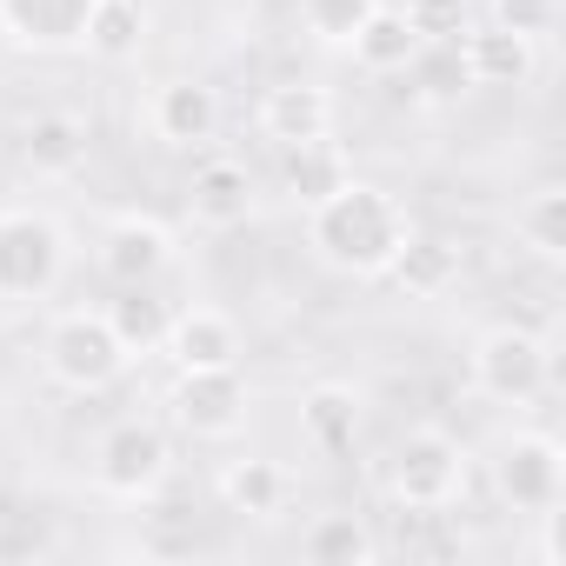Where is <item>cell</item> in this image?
I'll list each match as a JSON object with an SVG mask.
<instances>
[{
  "instance_id": "6da1fadb",
  "label": "cell",
  "mask_w": 566,
  "mask_h": 566,
  "mask_svg": "<svg viewBox=\"0 0 566 566\" xmlns=\"http://www.w3.org/2000/svg\"><path fill=\"white\" fill-rule=\"evenodd\" d=\"M413 240V213L374 187V180H340L327 200L307 207V247L334 266V273H354V280H387V266L400 260V247Z\"/></svg>"
},
{
  "instance_id": "7a4b0ae2",
  "label": "cell",
  "mask_w": 566,
  "mask_h": 566,
  "mask_svg": "<svg viewBox=\"0 0 566 566\" xmlns=\"http://www.w3.org/2000/svg\"><path fill=\"white\" fill-rule=\"evenodd\" d=\"M74 266V240L41 207H0V307L54 301V287Z\"/></svg>"
},
{
  "instance_id": "3957f363",
  "label": "cell",
  "mask_w": 566,
  "mask_h": 566,
  "mask_svg": "<svg viewBox=\"0 0 566 566\" xmlns=\"http://www.w3.org/2000/svg\"><path fill=\"white\" fill-rule=\"evenodd\" d=\"M41 367L67 394H107L127 374V347L107 327V307H67L41 340Z\"/></svg>"
},
{
  "instance_id": "277c9868",
  "label": "cell",
  "mask_w": 566,
  "mask_h": 566,
  "mask_svg": "<svg viewBox=\"0 0 566 566\" xmlns=\"http://www.w3.org/2000/svg\"><path fill=\"white\" fill-rule=\"evenodd\" d=\"M473 480V453L447 433V427H413L394 453H387V493L407 513H440L467 493Z\"/></svg>"
},
{
  "instance_id": "5b68a950",
  "label": "cell",
  "mask_w": 566,
  "mask_h": 566,
  "mask_svg": "<svg viewBox=\"0 0 566 566\" xmlns=\"http://www.w3.org/2000/svg\"><path fill=\"white\" fill-rule=\"evenodd\" d=\"M467 374H473V394H486L493 407H533L553 380V354L533 327H486L467 354Z\"/></svg>"
},
{
  "instance_id": "8992f818",
  "label": "cell",
  "mask_w": 566,
  "mask_h": 566,
  "mask_svg": "<svg viewBox=\"0 0 566 566\" xmlns=\"http://www.w3.org/2000/svg\"><path fill=\"white\" fill-rule=\"evenodd\" d=\"M174 473V447L154 420H120L101 433L94 447V486L107 500H127V506H147Z\"/></svg>"
},
{
  "instance_id": "52a82bcc",
  "label": "cell",
  "mask_w": 566,
  "mask_h": 566,
  "mask_svg": "<svg viewBox=\"0 0 566 566\" xmlns=\"http://www.w3.org/2000/svg\"><path fill=\"white\" fill-rule=\"evenodd\" d=\"M486 473H493V493L526 520L566 506V447L553 433H506L493 447Z\"/></svg>"
},
{
  "instance_id": "ba28073f",
  "label": "cell",
  "mask_w": 566,
  "mask_h": 566,
  "mask_svg": "<svg viewBox=\"0 0 566 566\" xmlns=\"http://www.w3.org/2000/svg\"><path fill=\"white\" fill-rule=\"evenodd\" d=\"M167 407L193 440H233L247 427V413H253V387H247L240 367H200V374L174 380Z\"/></svg>"
},
{
  "instance_id": "9c48e42d",
  "label": "cell",
  "mask_w": 566,
  "mask_h": 566,
  "mask_svg": "<svg viewBox=\"0 0 566 566\" xmlns=\"http://www.w3.org/2000/svg\"><path fill=\"white\" fill-rule=\"evenodd\" d=\"M174 253H180L174 247V227L154 220V213H114L101 227V247H94L101 273L120 280V287H154V280L174 266Z\"/></svg>"
},
{
  "instance_id": "30bf717a",
  "label": "cell",
  "mask_w": 566,
  "mask_h": 566,
  "mask_svg": "<svg viewBox=\"0 0 566 566\" xmlns=\"http://www.w3.org/2000/svg\"><path fill=\"white\" fill-rule=\"evenodd\" d=\"M147 127L160 147H207L220 134V94L207 81H160L147 101Z\"/></svg>"
},
{
  "instance_id": "8fae6325",
  "label": "cell",
  "mask_w": 566,
  "mask_h": 566,
  "mask_svg": "<svg viewBox=\"0 0 566 566\" xmlns=\"http://www.w3.org/2000/svg\"><path fill=\"white\" fill-rule=\"evenodd\" d=\"M260 134L273 147H307V140H327L334 134V94L314 87V81H280L260 94Z\"/></svg>"
},
{
  "instance_id": "7c38bea8",
  "label": "cell",
  "mask_w": 566,
  "mask_h": 566,
  "mask_svg": "<svg viewBox=\"0 0 566 566\" xmlns=\"http://www.w3.org/2000/svg\"><path fill=\"white\" fill-rule=\"evenodd\" d=\"M160 354L174 360V374H200V367H240V327L220 307H180L167 321Z\"/></svg>"
},
{
  "instance_id": "4fadbf2b",
  "label": "cell",
  "mask_w": 566,
  "mask_h": 566,
  "mask_svg": "<svg viewBox=\"0 0 566 566\" xmlns=\"http://www.w3.org/2000/svg\"><path fill=\"white\" fill-rule=\"evenodd\" d=\"M94 0H0V34L28 54H67L81 48Z\"/></svg>"
},
{
  "instance_id": "5bb4252c",
  "label": "cell",
  "mask_w": 566,
  "mask_h": 566,
  "mask_svg": "<svg viewBox=\"0 0 566 566\" xmlns=\"http://www.w3.org/2000/svg\"><path fill=\"white\" fill-rule=\"evenodd\" d=\"M253 207H260V193H253V174L240 167V160H207V167H193V187H187V213H193V227H207V233H233V227H247L253 220Z\"/></svg>"
},
{
  "instance_id": "9a60e30c",
  "label": "cell",
  "mask_w": 566,
  "mask_h": 566,
  "mask_svg": "<svg viewBox=\"0 0 566 566\" xmlns=\"http://www.w3.org/2000/svg\"><path fill=\"white\" fill-rule=\"evenodd\" d=\"M213 486H220V506L240 513V520H280V513H287V500H294V473L280 467V460H266V453L227 460Z\"/></svg>"
},
{
  "instance_id": "2e32d148",
  "label": "cell",
  "mask_w": 566,
  "mask_h": 566,
  "mask_svg": "<svg viewBox=\"0 0 566 566\" xmlns=\"http://www.w3.org/2000/svg\"><path fill=\"white\" fill-rule=\"evenodd\" d=\"M460 61L473 74V87H526L533 67H539V41L526 34H506V28H467L460 34Z\"/></svg>"
},
{
  "instance_id": "e0dca14e",
  "label": "cell",
  "mask_w": 566,
  "mask_h": 566,
  "mask_svg": "<svg viewBox=\"0 0 566 566\" xmlns=\"http://www.w3.org/2000/svg\"><path fill=\"white\" fill-rule=\"evenodd\" d=\"M21 160L41 174V180H67L87 167V120L67 114V107H48L21 127Z\"/></svg>"
},
{
  "instance_id": "ac0fdd59",
  "label": "cell",
  "mask_w": 566,
  "mask_h": 566,
  "mask_svg": "<svg viewBox=\"0 0 566 566\" xmlns=\"http://www.w3.org/2000/svg\"><path fill=\"white\" fill-rule=\"evenodd\" d=\"M387 280H394L400 294H413V301H440L453 280H460V247H453V240H433V233L413 227V240L400 247V260L387 266Z\"/></svg>"
},
{
  "instance_id": "d6986e66",
  "label": "cell",
  "mask_w": 566,
  "mask_h": 566,
  "mask_svg": "<svg viewBox=\"0 0 566 566\" xmlns=\"http://www.w3.org/2000/svg\"><path fill=\"white\" fill-rule=\"evenodd\" d=\"M301 433H307V447H321V453H347V447L360 440V394L340 387V380L307 387V400H301Z\"/></svg>"
},
{
  "instance_id": "ffe728a7",
  "label": "cell",
  "mask_w": 566,
  "mask_h": 566,
  "mask_svg": "<svg viewBox=\"0 0 566 566\" xmlns=\"http://www.w3.org/2000/svg\"><path fill=\"white\" fill-rule=\"evenodd\" d=\"M81 48H87L94 61H107V67L134 61V54L147 48V8H140V0H94V8H87V28H81Z\"/></svg>"
},
{
  "instance_id": "44dd1931",
  "label": "cell",
  "mask_w": 566,
  "mask_h": 566,
  "mask_svg": "<svg viewBox=\"0 0 566 566\" xmlns=\"http://www.w3.org/2000/svg\"><path fill=\"white\" fill-rule=\"evenodd\" d=\"M347 54L367 67V74H407V61L420 54V34L400 21V8H374L360 21V34L347 41Z\"/></svg>"
},
{
  "instance_id": "7402d4cb",
  "label": "cell",
  "mask_w": 566,
  "mask_h": 566,
  "mask_svg": "<svg viewBox=\"0 0 566 566\" xmlns=\"http://www.w3.org/2000/svg\"><path fill=\"white\" fill-rule=\"evenodd\" d=\"M513 233L533 260H566V187L546 180L513 207Z\"/></svg>"
},
{
  "instance_id": "603a6c76",
  "label": "cell",
  "mask_w": 566,
  "mask_h": 566,
  "mask_svg": "<svg viewBox=\"0 0 566 566\" xmlns=\"http://www.w3.org/2000/svg\"><path fill=\"white\" fill-rule=\"evenodd\" d=\"M301 553L321 559V566H374V559H380V539L367 533L360 513H321V520L301 533Z\"/></svg>"
},
{
  "instance_id": "cb8c5ba5",
  "label": "cell",
  "mask_w": 566,
  "mask_h": 566,
  "mask_svg": "<svg viewBox=\"0 0 566 566\" xmlns=\"http://www.w3.org/2000/svg\"><path fill=\"white\" fill-rule=\"evenodd\" d=\"M340 180H354V167H347V154L334 147V134H327V140H307V147H287V193H294L301 207L327 200Z\"/></svg>"
},
{
  "instance_id": "d4e9b609",
  "label": "cell",
  "mask_w": 566,
  "mask_h": 566,
  "mask_svg": "<svg viewBox=\"0 0 566 566\" xmlns=\"http://www.w3.org/2000/svg\"><path fill=\"white\" fill-rule=\"evenodd\" d=\"M407 74H413V94L427 107H447V101H460L473 87V74L460 61V41H420V54L407 61Z\"/></svg>"
},
{
  "instance_id": "484cf974",
  "label": "cell",
  "mask_w": 566,
  "mask_h": 566,
  "mask_svg": "<svg viewBox=\"0 0 566 566\" xmlns=\"http://www.w3.org/2000/svg\"><path fill=\"white\" fill-rule=\"evenodd\" d=\"M167 321H174V307H160L147 287H127V301H114V307H107V327L120 334L127 360H147V354H160V340H167Z\"/></svg>"
},
{
  "instance_id": "4316f807",
  "label": "cell",
  "mask_w": 566,
  "mask_h": 566,
  "mask_svg": "<svg viewBox=\"0 0 566 566\" xmlns=\"http://www.w3.org/2000/svg\"><path fill=\"white\" fill-rule=\"evenodd\" d=\"M374 8H380V0H301V28H307L321 48H347Z\"/></svg>"
},
{
  "instance_id": "83f0119b",
  "label": "cell",
  "mask_w": 566,
  "mask_h": 566,
  "mask_svg": "<svg viewBox=\"0 0 566 566\" xmlns=\"http://www.w3.org/2000/svg\"><path fill=\"white\" fill-rule=\"evenodd\" d=\"M400 21L420 41H460L473 28V0H400Z\"/></svg>"
},
{
  "instance_id": "f1b7e54d",
  "label": "cell",
  "mask_w": 566,
  "mask_h": 566,
  "mask_svg": "<svg viewBox=\"0 0 566 566\" xmlns=\"http://www.w3.org/2000/svg\"><path fill=\"white\" fill-rule=\"evenodd\" d=\"M486 21L526 41H546L559 28V0H486Z\"/></svg>"
},
{
  "instance_id": "f546056e",
  "label": "cell",
  "mask_w": 566,
  "mask_h": 566,
  "mask_svg": "<svg viewBox=\"0 0 566 566\" xmlns=\"http://www.w3.org/2000/svg\"><path fill=\"white\" fill-rule=\"evenodd\" d=\"M533 520H539V546H533L539 566H566V546H559V520H566V513L553 506V513H533Z\"/></svg>"
}]
</instances>
